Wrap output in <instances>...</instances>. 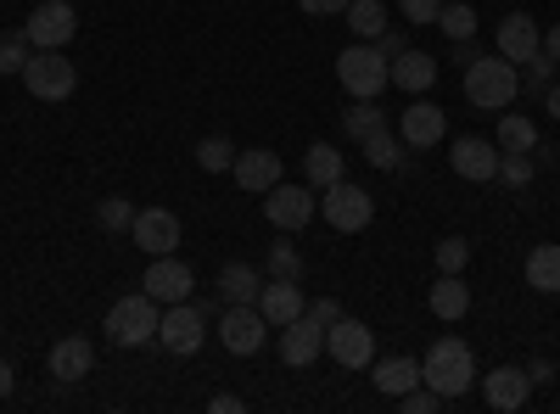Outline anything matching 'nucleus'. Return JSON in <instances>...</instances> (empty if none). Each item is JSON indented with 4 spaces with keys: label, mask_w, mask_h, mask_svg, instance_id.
Listing matches in <instances>:
<instances>
[{
    "label": "nucleus",
    "mask_w": 560,
    "mask_h": 414,
    "mask_svg": "<svg viewBox=\"0 0 560 414\" xmlns=\"http://www.w3.org/2000/svg\"><path fill=\"white\" fill-rule=\"evenodd\" d=\"M420 381H427L443 403L465 398V392H471V381H477V358H471V347H465L459 336H438V342L427 347V358H420Z\"/></svg>",
    "instance_id": "1"
},
{
    "label": "nucleus",
    "mask_w": 560,
    "mask_h": 414,
    "mask_svg": "<svg viewBox=\"0 0 560 414\" xmlns=\"http://www.w3.org/2000/svg\"><path fill=\"white\" fill-rule=\"evenodd\" d=\"M337 84L348 90L353 102H376L382 90L393 84V62L382 57V45L359 39V45H348V51L337 57Z\"/></svg>",
    "instance_id": "2"
},
{
    "label": "nucleus",
    "mask_w": 560,
    "mask_h": 414,
    "mask_svg": "<svg viewBox=\"0 0 560 414\" xmlns=\"http://www.w3.org/2000/svg\"><path fill=\"white\" fill-rule=\"evenodd\" d=\"M158 326H163V303L147 292L118 297L107 308V342L113 347H147V342H158Z\"/></svg>",
    "instance_id": "3"
},
{
    "label": "nucleus",
    "mask_w": 560,
    "mask_h": 414,
    "mask_svg": "<svg viewBox=\"0 0 560 414\" xmlns=\"http://www.w3.org/2000/svg\"><path fill=\"white\" fill-rule=\"evenodd\" d=\"M516 62H504V57H477L471 68H465V102L482 107V113H504L510 102H516Z\"/></svg>",
    "instance_id": "4"
},
{
    "label": "nucleus",
    "mask_w": 560,
    "mask_h": 414,
    "mask_svg": "<svg viewBox=\"0 0 560 414\" xmlns=\"http://www.w3.org/2000/svg\"><path fill=\"white\" fill-rule=\"evenodd\" d=\"M23 84H28V96L34 102H68L73 90H79V68L62 57V51H34L28 68H23Z\"/></svg>",
    "instance_id": "5"
},
{
    "label": "nucleus",
    "mask_w": 560,
    "mask_h": 414,
    "mask_svg": "<svg viewBox=\"0 0 560 414\" xmlns=\"http://www.w3.org/2000/svg\"><path fill=\"white\" fill-rule=\"evenodd\" d=\"M202 342H208V314L185 297V303H168V314H163V326H158V347L163 353H179V358H191V353H202Z\"/></svg>",
    "instance_id": "6"
},
{
    "label": "nucleus",
    "mask_w": 560,
    "mask_h": 414,
    "mask_svg": "<svg viewBox=\"0 0 560 414\" xmlns=\"http://www.w3.org/2000/svg\"><path fill=\"white\" fill-rule=\"evenodd\" d=\"M370 218H376V202H370L364 186H353V179L325 186V224H331L337 236H359V229H370Z\"/></svg>",
    "instance_id": "7"
},
{
    "label": "nucleus",
    "mask_w": 560,
    "mask_h": 414,
    "mask_svg": "<svg viewBox=\"0 0 560 414\" xmlns=\"http://www.w3.org/2000/svg\"><path fill=\"white\" fill-rule=\"evenodd\" d=\"M73 34H79V12L68 7V0H39V7L28 12V23H23V39L34 45V51H62Z\"/></svg>",
    "instance_id": "8"
},
{
    "label": "nucleus",
    "mask_w": 560,
    "mask_h": 414,
    "mask_svg": "<svg viewBox=\"0 0 560 414\" xmlns=\"http://www.w3.org/2000/svg\"><path fill=\"white\" fill-rule=\"evenodd\" d=\"M219 342H224L230 358H253V353L269 342V319H264L253 303H230V308L219 314Z\"/></svg>",
    "instance_id": "9"
},
{
    "label": "nucleus",
    "mask_w": 560,
    "mask_h": 414,
    "mask_svg": "<svg viewBox=\"0 0 560 414\" xmlns=\"http://www.w3.org/2000/svg\"><path fill=\"white\" fill-rule=\"evenodd\" d=\"M325 353H331L342 370H370V358H376V331L364 326V319H337L331 331H325Z\"/></svg>",
    "instance_id": "10"
},
{
    "label": "nucleus",
    "mask_w": 560,
    "mask_h": 414,
    "mask_svg": "<svg viewBox=\"0 0 560 414\" xmlns=\"http://www.w3.org/2000/svg\"><path fill=\"white\" fill-rule=\"evenodd\" d=\"M314 213H319V191L314 186H287V179H280L275 191H264V218L275 229H303Z\"/></svg>",
    "instance_id": "11"
},
{
    "label": "nucleus",
    "mask_w": 560,
    "mask_h": 414,
    "mask_svg": "<svg viewBox=\"0 0 560 414\" xmlns=\"http://www.w3.org/2000/svg\"><path fill=\"white\" fill-rule=\"evenodd\" d=\"M499 141H482V134H459L454 152H448V168L459 179H471V186H488V179H499Z\"/></svg>",
    "instance_id": "12"
},
{
    "label": "nucleus",
    "mask_w": 560,
    "mask_h": 414,
    "mask_svg": "<svg viewBox=\"0 0 560 414\" xmlns=\"http://www.w3.org/2000/svg\"><path fill=\"white\" fill-rule=\"evenodd\" d=\"M191 286H197L191 263H179L174 252L152 258V263H147V281H140V292H147V297H158L163 308H168V303H185V297H191Z\"/></svg>",
    "instance_id": "13"
},
{
    "label": "nucleus",
    "mask_w": 560,
    "mask_h": 414,
    "mask_svg": "<svg viewBox=\"0 0 560 414\" xmlns=\"http://www.w3.org/2000/svg\"><path fill=\"white\" fill-rule=\"evenodd\" d=\"M443 134H448L443 107H432V102H409V107H404V118H398V141H404L409 152H432V146H443Z\"/></svg>",
    "instance_id": "14"
},
{
    "label": "nucleus",
    "mask_w": 560,
    "mask_h": 414,
    "mask_svg": "<svg viewBox=\"0 0 560 414\" xmlns=\"http://www.w3.org/2000/svg\"><path fill=\"white\" fill-rule=\"evenodd\" d=\"M129 241H135L140 252L163 258V252H174V247H179V218H174L168 208H140V213H135V224H129Z\"/></svg>",
    "instance_id": "15"
},
{
    "label": "nucleus",
    "mask_w": 560,
    "mask_h": 414,
    "mask_svg": "<svg viewBox=\"0 0 560 414\" xmlns=\"http://www.w3.org/2000/svg\"><path fill=\"white\" fill-rule=\"evenodd\" d=\"M325 353V326L319 319H292V326H280V364H292V370H308V364Z\"/></svg>",
    "instance_id": "16"
},
{
    "label": "nucleus",
    "mask_w": 560,
    "mask_h": 414,
    "mask_svg": "<svg viewBox=\"0 0 560 414\" xmlns=\"http://www.w3.org/2000/svg\"><path fill=\"white\" fill-rule=\"evenodd\" d=\"M230 174H236V186H242L247 197H264V191L280 186V152H269V146H247V152H236Z\"/></svg>",
    "instance_id": "17"
},
{
    "label": "nucleus",
    "mask_w": 560,
    "mask_h": 414,
    "mask_svg": "<svg viewBox=\"0 0 560 414\" xmlns=\"http://www.w3.org/2000/svg\"><path fill=\"white\" fill-rule=\"evenodd\" d=\"M482 398H488V409H499V414H516V409L533 398V381H527L522 364H499V370L482 376Z\"/></svg>",
    "instance_id": "18"
},
{
    "label": "nucleus",
    "mask_w": 560,
    "mask_h": 414,
    "mask_svg": "<svg viewBox=\"0 0 560 414\" xmlns=\"http://www.w3.org/2000/svg\"><path fill=\"white\" fill-rule=\"evenodd\" d=\"M538 45H544V28H538L533 12H510V17L499 23V57H504V62H516V68L533 62Z\"/></svg>",
    "instance_id": "19"
},
{
    "label": "nucleus",
    "mask_w": 560,
    "mask_h": 414,
    "mask_svg": "<svg viewBox=\"0 0 560 414\" xmlns=\"http://www.w3.org/2000/svg\"><path fill=\"white\" fill-rule=\"evenodd\" d=\"M264 319H269V331H280V326H292V319H303L308 314V297H303V286L298 281H269L264 292H258V303H253Z\"/></svg>",
    "instance_id": "20"
},
{
    "label": "nucleus",
    "mask_w": 560,
    "mask_h": 414,
    "mask_svg": "<svg viewBox=\"0 0 560 414\" xmlns=\"http://www.w3.org/2000/svg\"><path fill=\"white\" fill-rule=\"evenodd\" d=\"M45 370H51L57 381H84L90 370H96V347H90V336H62L51 353H45Z\"/></svg>",
    "instance_id": "21"
},
{
    "label": "nucleus",
    "mask_w": 560,
    "mask_h": 414,
    "mask_svg": "<svg viewBox=\"0 0 560 414\" xmlns=\"http://www.w3.org/2000/svg\"><path fill=\"white\" fill-rule=\"evenodd\" d=\"M370 381H376V392H387V398H404L409 387H420V364L415 358H370Z\"/></svg>",
    "instance_id": "22"
},
{
    "label": "nucleus",
    "mask_w": 560,
    "mask_h": 414,
    "mask_svg": "<svg viewBox=\"0 0 560 414\" xmlns=\"http://www.w3.org/2000/svg\"><path fill=\"white\" fill-rule=\"evenodd\" d=\"M393 84L409 90V96H427V90L438 84V57H427V51H404V57H393Z\"/></svg>",
    "instance_id": "23"
},
{
    "label": "nucleus",
    "mask_w": 560,
    "mask_h": 414,
    "mask_svg": "<svg viewBox=\"0 0 560 414\" xmlns=\"http://www.w3.org/2000/svg\"><path fill=\"white\" fill-rule=\"evenodd\" d=\"M258 292H264V281H258L253 263H224L219 269V303L224 308L230 303H258Z\"/></svg>",
    "instance_id": "24"
},
{
    "label": "nucleus",
    "mask_w": 560,
    "mask_h": 414,
    "mask_svg": "<svg viewBox=\"0 0 560 414\" xmlns=\"http://www.w3.org/2000/svg\"><path fill=\"white\" fill-rule=\"evenodd\" d=\"M527 286L544 292V297H560V247H533L527 252Z\"/></svg>",
    "instance_id": "25"
},
{
    "label": "nucleus",
    "mask_w": 560,
    "mask_h": 414,
    "mask_svg": "<svg viewBox=\"0 0 560 414\" xmlns=\"http://www.w3.org/2000/svg\"><path fill=\"white\" fill-rule=\"evenodd\" d=\"M432 314H438V319H465V314H471V286H465L459 274H438Z\"/></svg>",
    "instance_id": "26"
},
{
    "label": "nucleus",
    "mask_w": 560,
    "mask_h": 414,
    "mask_svg": "<svg viewBox=\"0 0 560 414\" xmlns=\"http://www.w3.org/2000/svg\"><path fill=\"white\" fill-rule=\"evenodd\" d=\"M303 174H308V186H314V191L337 186V179H342V152H337V146H325V141H314V146L303 152Z\"/></svg>",
    "instance_id": "27"
},
{
    "label": "nucleus",
    "mask_w": 560,
    "mask_h": 414,
    "mask_svg": "<svg viewBox=\"0 0 560 414\" xmlns=\"http://www.w3.org/2000/svg\"><path fill=\"white\" fill-rule=\"evenodd\" d=\"M359 146H364V163H370V168H382V174H398V168H404V152H409V146L398 141V134H387V129L364 134Z\"/></svg>",
    "instance_id": "28"
},
{
    "label": "nucleus",
    "mask_w": 560,
    "mask_h": 414,
    "mask_svg": "<svg viewBox=\"0 0 560 414\" xmlns=\"http://www.w3.org/2000/svg\"><path fill=\"white\" fill-rule=\"evenodd\" d=\"M342 17H348V28H353L359 39H370V45L387 34V7H382V0H348Z\"/></svg>",
    "instance_id": "29"
},
{
    "label": "nucleus",
    "mask_w": 560,
    "mask_h": 414,
    "mask_svg": "<svg viewBox=\"0 0 560 414\" xmlns=\"http://www.w3.org/2000/svg\"><path fill=\"white\" fill-rule=\"evenodd\" d=\"M499 152H538V123L527 113H504L499 118Z\"/></svg>",
    "instance_id": "30"
},
{
    "label": "nucleus",
    "mask_w": 560,
    "mask_h": 414,
    "mask_svg": "<svg viewBox=\"0 0 560 414\" xmlns=\"http://www.w3.org/2000/svg\"><path fill=\"white\" fill-rule=\"evenodd\" d=\"M438 28L459 45V39H477V12L471 7H465V0H454V7H443L438 12Z\"/></svg>",
    "instance_id": "31"
},
{
    "label": "nucleus",
    "mask_w": 560,
    "mask_h": 414,
    "mask_svg": "<svg viewBox=\"0 0 560 414\" xmlns=\"http://www.w3.org/2000/svg\"><path fill=\"white\" fill-rule=\"evenodd\" d=\"M230 163H236V146H230L224 134H208V141H197V168H208V174H224Z\"/></svg>",
    "instance_id": "32"
},
{
    "label": "nucleus",
    "mask_w": 560,
    "mask_h": 414,
    "mask_svg": "<svg viewBox=\"0 0 560 414\" xmlns=\"http://www.w3.org/2000/svg\"><path fill=\"white\" fill-rule=\"evenodd\" d=\"M28 39H23V28L18 34H0V79H12V73H23L28 68Z\"/></svg>",
    "instance_id": "33"
},
{
    "label": "nucleus",
    "mask_w": 560,
    "mask_h": 414,
    "mask_svg": "<svg viewBox=\"0 0 560 414\" xmlns=\"http://www.w3.org/2000/svg\"><path fill=\"white\" fill-rule=\"evenodd\" d=\"M342 129L353 134V141H364V134H376V129H387V118H382V107H376V102H359V107H348Z\"/></svg>",
    "instance_id": "34"
},
{
    "label": "nucleus",
    "mask_w": 560,
    "mask_h": 414,
    "mask_svg": "<svg viewBox=\"0 0 560 414\" xmlns=\"http://www.w3.org/2000/svg\"><path fill=\"white\" fill-rule=\"evenodd\" d=\"M96 218H102V229H113V236H129V224H135V202H129V197H107V202L96 208Z\"/></svg>",
    "instance_id": "35"
},
{
    "label": "nucleus",
    "mask_w": 560,
    "mask_h": 414,
    "mask_svg": "<svg viewBox=\"0 0 560 414\" xmlns=\"http://www.w3.org/2000/svg\"><path fill=\"white\" fill-rule=\"evenodd\" d=\"M499 179H504V186H516V191H527L533 186V152H504L499 157Z\"/></svg>",
    "instance_id": "36"
},
{
    "label": "nucleus",
    "mask_w": 560,
    "mask_h": 414,
    "mask_svg": "<svg viewBox=\"0 0 560 414\" xmlns=\"http://www.w3.org/2000/svg\"><path fill=\"white\" fill-rule=\"evenodd\" d=\"M465 263H471V241H465V236H443L438 241V269L443 274H465Z\"/></svg>",
    "instance_id": "37"
},
{
    "label": "nucleus",
    "mask_w": 560,
    "mask_h": 414,
    "mask_svg": "<svg viewBox=\"0 0 560 414\" xmlns=\"http://www.w3.org/2000/svg\"><path fill=\"white\" fill-rule=\"evenodd\" d=\"M269 269H275V281H298V274H303V258H298V247H292V241H275V252H269Z\"/></svg>",
    "instance_id": "38"
},
{
    "label": "nucleus",
    "mask_w": 560,
    "mask_h": 414,
    "mask_svg": "<svg viewBox=\"0 0 560 414\" xmlns=\"http://www.w3.org/2000/svg\"><path fill=\"white\" fill-rule=\"evenodd\" d=\"M398 409H404V414H438V409H443V398H438L427 381H420V387H409V392L398 398Z\"/></svg>",
    "instance_id": "39"
},
{
    "label": "nucleus",
    "mask_w": 560,
    "mask_h": 414,
    "mask_svg": "<svg viewBox=\"0 0 560 414\" xmlns=\"http://www.w3.org/2000/svg\"><path fill=\"white\" fill-rule=\"evenodd\" d=\"M404 7V17L420 28V23H438V12H443V0H398Z\"/></svg>",
    "instance_id": "40"
},
{
    "label": "nucleus",
    "mask_w": 560,
    "mask_h": 414,
    "mask_svg": "<svg viewBox=\"0 0 560 414\" xmlns=\"http://www.w3.org/2000/svg\"><path fill=\"white\" fill-rule=\"evenodd\" d=\"M308 319H319V326L331 331L337 319H342V303H337V297H319V303H308Z\"/></svg>",
    "instance_id": "41"
},
{
    "label": "nucleus",
    "mask_w": 560,
    "mask_h": 414,
    "mask_svg": "<svg viewBox=\"0 0 560 414\" xmlns=\"http://www.w3.org/2000/svg\"><path fill=\"white\" fill-rule=\"evenodd\" d=\"M303 7V17H337V12H348V0H298Z\"/></svg>",
    "instance_id": "42"
},
{
    "label": "nucleus",
    "mask_w": 560,
    "mask_h": 414,
    "mask_svg": "<svg viewBox=\"0 0 560 414\" xmlns=\"http://www.w3.org/2000/svg\"><path fill=\"white\" fill-rule=\"evenodd\" d=\"M549 68H555V62H549V57L538 51V57L527 62V84H533V90H549Z\"/></svg>",
    "instance_id": "43"
},
{
    "label": "nucleus",
    "mask_w": 560,
    "mask_h": 414,
    "mask_svg": "<svg viewBox=\"0 0 560 414\" xmlns=\"http://www.w3.org/2000/svg\"><path fill=\"white\" fill-rule=\"evenodd\" d=\"M527 381H533V387H549V381H555V364H549V358L527 364Z\"/></svg>",
    "instance_id": "44"
},
{
    "label": "nucleus",
    "mask_w": 560,
    "mask_h": 414,
    "mask_svg": "<svg viewBox=\"0 0 560 414\" xmlns=\"http://www.w3.org/2000/svg\"><path fill=\"white\" fill-rule=\"evenodd\" d=\"M208 409L213 414H242V398L236 392H219V398H208Z\"/></svg>",
    "instance_id": "45"
},
{
    "label": "nucleus",
    "mask_w": 560,
    "mask_h": 414,
    "mask_svg": "<svg viewBox=\"0 0 560 414\" xmlns=\"http://www.w3.org/2000/svg\"><path fill=\"white\" fill-rule=\"evenodd\" d=\"M376 45H382V57H387V62H393V57H404V51H409V45H404V34H382V39H376Z\"/></svg>",
    "instance_id": "46"
},
{
    "label": "nucleus",
    "mask_w": 560,
    "mask_h": 414,
    "mask_svg": "<svg viewBox=\"0 0 560 414\" xmlns=\"http://www.w3.org/2000/svg\"><path fill=\"white\" fill-rule=\"evenodd\" d=\"M538 51H544L549 62H560V23H555V28L544 34V45H538Z\"/></svg>",
    "instance_id": "47"
},
{
    "label": "nucleus",
    "mask_w": 560,
    "mask_h": 414,
    "mask_svg": "<svg viewBox=\"0 0 560 414\" xmlns=\"http://www.w3.org/2000/svg\"><path fill=\"white\" fill-rule=\"evenodd\" d=\"M12 387H18V370H12V364H7V358H0V398H7Z\"/></svg>",
    "instance_id": "48"
},
{
    "label": "nucleus",
    "mask_w": 560,
    "mask_h": 414,
    "mask_svg": "<svg viewBox=\"0 0 560 414\" xmlns=\"http://www.w3.org/2000/svg\"><path fill=\"white\" fill-rule=\"evenodd\" d=\"M544 107H549V118L560 123V84H555V90H544Z\"/></svg>",
    "instance_id": "49"
}]
</instances>
